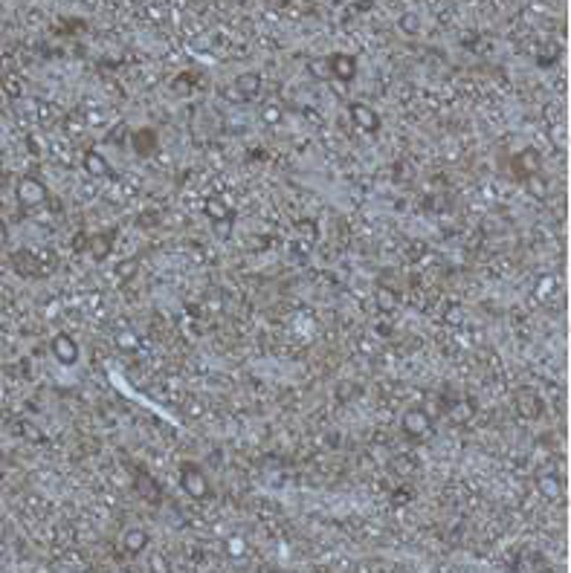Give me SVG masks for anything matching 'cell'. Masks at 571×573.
I'll return each instance as SVG.
<instances>
[{"instance_id": "obj_10", "label": "cell", "mask_w": 571, "mask_h": 573, "mask_svg": "<svg viewBox=\"0 0 571 573\" xmlns=\"http://www.w3.org/2000/svg\"><path fill=\"white\" fill-rule=\"evenodd\" d=\"M145 547H148V533L139 530V527H130L122 533V550L128 556H139L145 553Z\"/></svg>"}, {"instance_id": "obj_18", "label": "cell", "mask_w": 571, "mask_h": 573, "mask_svg": "<svg viewBox=\"0 0 571 573\" xmlns=\"http://www.w3.org/2000/svg\"><path fill=\"white\" fill-rule=\"evenodd\" d=\"M3 90L12 96V99H18V96L24 93V85H21V78H18V76H3Z\"/></svg>"}, {"instance_id": "obj_2", "label": "cell", "mask_w": 571, "mask_h": 573, "mask_svg": "<svg viewBox=\"0 0 571 573\" xmlns=\"http://www.w3.org/2000/svg\"><path fill=\"white\" fill-rule=\"evenodd\" d=\"M180 486H183V493L191 495V498H209L212 495V484L206 478V472L198 466V464H191V461H183L180 464Z\"/></svg>"}, {"instance_id": "obj_20", "label": "cell", "mask_w": 571, "mask_h": 573, "mask_svg": "<svg viewBox=\"0 0 571 573\" xmlns=\"http://www.w3.org/2000/svg\"><path fill=\"white\" fill-rule=\"evenodd\" d=\"M398 26L406 32V35H418V32H420V21L415 18V15H403Z\"/></svg>"}, {"instance_id": "obj_15", "label": "cell", "mask_w": 571, "mask_h": 573, "mask_svg": "<svg viewBox=\"0 0 571 573\" xmlns=\"http://www.w3.org/2000/svg\"><path fill=\"white\" fill-rule=\"evenodd\" d=\"M90 252H93V258H105L110 252V235H96L90 240Z\"/></svg>"}, {"instance_id": "obj_16", "label": "cell", "mask_w": 571, "mask_h": 573, "mask_svg": "<svg viewBox=\"0 0 571 573\" xmlns=\"http://www.w3.org/2000/svg\"><path fill=\"white\" fill-rule=\"evenodd\" d=\"M117 348H122V351H137V348H139V339H137V333H130V330H119V333H117Z\"/></svg>"}, {"instance_id": "obj_17", "label": "cell", "mask_w": 571, "mask_h": 573, "mask_svg": "<svg viewBox=\"0 0 571 573\" xmlns=\"http://www.w3.org/2000/svg\"><path fill=\"white\" fill-rule=\"evenodd\" d=\"M377 304H380V310H386V313H389V310H395V307H398V296H395L391 290L380 287V290H377Z\"/></svg>"}, {"instance_id": "obj_4", "label": "cell", "mask_w": 571, "mask_h": 573, "mask_svg": "<svg viewBox=\"0 0 571 573\" xmlns=\"http://www.w3.org/2000/svg\"><path fill=\"white\" fill-rule=\"evenodd\" d=\"M348 116H351V122L357 125L363 130V134H377L380 130V113L374 110L371 105H366V102H351L348 105Z\"/></svg>"}, {"instance_id": "obj_8", "label": "cell", "mask_w": 571, "mask_h": 573, "mask_svg": "<svg viewBox=\"0 0 571 573\" xmlns=\"http://www.w3.org/2000/svg\"><path fill=\"white\" fill-rule=\"evenodd\" d=\"M130 148H134L137 157H151V154L160 148L157 130H154V127H139L137 134L130 136Z\"/></svg>"}, {"instance_id": "obj_24", "label": "cell", "mask_w": 571, "mask_h": 573, "mask_svg": "<svg viewBox=\"0 0 571 573\" xmlns=\"http://www.w3.org/2000/svg\"><path fill=\"white\" fill-rule=\"evenodd\" d=\"M551 284H554L551 278H543V281H540V290H536V292H540V296H543V292H551Z\"/></svg>"}, {"instance_id": "obj_1", "label": "cell", "mask_w": 571, "mask_h": 573, "mask_svg": "<svg viewBox=\"0 0 571 573\" xmlns=\"http://www.w3.org/2000/svg\"><path fill=\"white\" fill-rule=\"evenodd\" d=\"M15 197H18L21 209H38V206H44L46 200H50V191H46V186L38 177L24 174L18 179V186H15Z\"/></svg>"}, {"instance_id": "obj_11", "label": "cell", "mask_w": 571, "mask_h": 573, "mask_svg": "<svg viewBox=\"0 0 571 573\" xmlns=\"http://www.w3.org/2000/svg\"><path fill=\"white\" fill-rule=\"evenodd\" d=\"M472 414H476V403H472V400L450 403V408H447V417H450V423H455V425H464V423H470V420H472Z\"/></svg>"}, {"instance_id": "obj_9", "label": "cell", "mask_w": 571, "mask_h": 573, "mask_svg": "<svg viewBox=\"0 0 571 573\" xmlns=\"http://www.w3.org/2000/svg\"><path fill=\"white\" fill-rule=\"evenodd\" d=\"M81 168H85L90 177H110V162L105 159L102 151L87 148L85 157H81Z\"/></svg>"}, {"instance_id": "obj_13", "label": "cell", "mask_w": 571, "mask_h": 573, "mask_svg": "<svg viewBox=\"0 0 571 573\" xmlns=\"http://www.w3.org/2000/svg\"><path fill=\"white\" fill-rule=\"evenodd\" d=\"M235 87H238V93L244 96V99H253V96H258V90H261V76L255 70L241 73L238 81H235Z\"/></svg>"}, {"instance_id": "obj_19", "label": "cell", "mask_w": 571, "mask_h": 573, "mask_svg": "<svg viewBox=\"0 0 571 573\" xmlns=\"http://www.w3.org/2000/svg\"><path fill=\"white\" fill-rule=\"evenodd\" d=\"M148 573H171V565L166 562V556L154 553L151 559H148Z\"/></svg>"}, {"instance_id": "obj_22", "label": "cell", "mask_w": 571, "mask_h": 573, "mask_svg": "<svg viewBox=\"0 0 571 573\" xmlns=\"http://www.w3.org/2000/svg\"><path fill=\"white\" fill-rule=\"evenodd\" d=\"M206 211H209V215L215 218V220H226V218H230V211H226L221 203H215V200H209V203H206Z\"/></svg>"}, {"instance_id": "obj_5", "label": "cell", "mask_w": 571, "mask_h": 573, "mask_svg": "<svg viewBox=\"0 0 571 573\" xmlns=\"http://www.w3.org/2000/svg\"><path fill=\"white\" fill-rule=\"evenodd\" d=\"M513 400H516V414H519V417L536 420V417L543 414V397L536 394L534 388H528V385H525V388H519Z\"/></svg>"}, {"instance_id": "obj_23", "label": "cell", "mask_w": 571, "mask_h": 573, "mask_svg": "<svg viewBox=\"0 0 571 573\" xmlns=\"http://www.w3.org/2000/svg\"><path fill=\"white\" fill-rule=\"evenodd\" d=\"M9 240V226H6V220L0 218V247H3V243Z\"/></svg>"}, {"instance_id": "obj_7", "label": "cell", "mask_w": 571, "mask_h": 573, "mask_svg": "<svg viewBox=\"0 0 571 573\" xmlns=\"http://www.w3.org/2000/svg\"><path fill=\"white\" fill-rule=\"evenodd\" d=\"M328 73L334 76V78H339V81H354L357 78V58L351 55V53H334L331 58H328Z\"/></svg>"}, {"instance_id": "obj_14", "label": "cell", "mask_w": 571, "mask_h": 573, "mask_svg": "<svg viewBox=\"0 0 571 573\" xmlns=\"http://www.w3.org/2000/svg\"><path fill=\"white\" fill-rule=\"evenodd\" d=\"M540 493H543L545 498H551V501H557V498L563 495L560 478H554V475H543V478H540Z\"/></svg>"}, {"instance_id": "obj_3", "label": "cell", "mask_w": 571, "mask_h": 573, "mask_svg": "<svg viewBox=\"0 0 571 573\" xmlns=\"http://www.w3.org/2000/svg\"><path fill=\"white\" fill-rule=\"evenodd\" d=\"M50 351L56 356V362L64 365V368H73L78 362V342L70 336V333H56L53 342H50Z\"/></svg>"}, {"instance_id": "obj_25", "label": "cell", "mask_w": 571, "mask_h": 573, "mask_svg": "<svg viewBox=\"0 0 571 573\" xmlns=\"http://www.w3.org/2000/svg\"><path fill=\"white\" fill-rule=\"evenodd\" d=\"M29 154H35V157L41 154V148H38V142H35V139H29Z\"/></svg>"}, {"instance_id": "obj_21", "label": "cell", "mask_w": 571, "mask_h": 573, "mask_svg": "<svg viewBox=\"0 0 571 573\" xmlns=\"http://www.w3.org/2000/svg\"><path fill=\"white\" fill-rule=\"evenodd\" d=\"M525 186L534 191V197H543V194H545V183H540V174L525 177Z\"/></svg>"}, {"instance_id": "obj_6", "label": "cell", "mask_w": 571, "mask_h": 573, "mask_svg": "<svg viewBox=\"0 0 571 573\" xmlns=\"http://www.w3.org/2000/svg\"><path fill=\"white\" fill-rule=\"evenodd\" d=\"M429 425H432V420L423 408H409V412H403V417H400V429L409 437H423L429 432Z\"/></svg>"}, {"instance_id": "obj_12", "label": "cell", "mask_w": 571, "mask_h": 573, "mask_svg": "<svg viewBox=\"0 0 571 573\" xmlns=\"http://www.w3.org/2000/svg\"><path fill=\"white\" fill-rule=\"evenodd\" d=\"M513 166L519 168L516 174L522 177H534V174H540V154H536L534 148H525L516 159H513Z\"/></svg>"}]
</instances>
